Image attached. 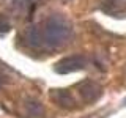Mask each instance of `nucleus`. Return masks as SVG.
Segmentation results:
<instances>
[{
  "mask_svg": "<svg viewBox=\"0 0 126 118\" xmlns=\"http://www.w3.org/2000/svg\"><path fill=\"white\" fill-rule=\"evenodd\" d=\"M50 98L57 105L63 109H74L76 107V99L73 98L68 90H52L50 91Z\"/></svg>",
  "mask_w": 126,
  "mask_h": 118,
  "instance_id": "39448f33",
  "label": "nucleus"
},
{
  "mask_svg": "<svg viewBox=\"0 0 126 118\" xmlns=\"http://www.w3.org/2000/svg\"><path fill=\"white\" fill-rule=\"evenodd\" d=\"M33 2H35V0H13V5L17 6V8H21V10H25V8L35 5Z\"/></svg>",
  "mask_w": 126,
  "mask_h": 118,
  "instance_id": "6e6552de",
  "label": "nucleus"
},
{
  "mask_svg": "<svg viewBox=\"0 0 126 118\" xmlns=\"http://www.w3.org/2000/svg\"><path fill=\"white\" fill-rule=\"evenodd\" d=\"M76 88H77L79 94L82 96V99H84L85 102H94V101H98L102 96L101 85H98L96 82H92V80L80 82V84L76 85Z\"/></svg>",
  "mask_w": 126,
  "mask_h": 118,
  "instance_id": "7ed1b4c3",
  "label": "nucleus"
},
{
  "mask_svg": "<svg viewBox=\"0 0 126 118\" xmlns=\"http://www.w3.org/2000/svg\"><path fill=\"white\" fill-rule=\"evenodd\" d=\"M87 65H88V58L85 55H69V57L62 58L55 65V71L58 74H68V73H74V71L85 69Z\"/></svg>",
  "mask_w": 126,
  "mask_h": 118,
  "instance_id": "f03ea898",
  "label": "nucleus"
},
{
  "mask_svg": "<svg viewBox=\"0 0 126 118\" xmlns=\"http://www.w3.org/2000/svg\"><path fill=\"white\" fill-rule=\"evenodd\" d=\"M123 105H126V99H125V101H123Z\"/></svg>",
  "mask_w": 126,
  "mask_h": 118,
  "instance_id": "9d476101",
  "label": "nucleus"
},
{
  "mask_svg": "<svg viewBox=\"0 0 126 118\" xmlns=\"http://www.w3.org/2000/svg\"><path fill=\"white\" fill-rule=\"evenodd\" d=\"M27 118H44V107L36 99H27L24 104Z\"/></svg>",
  "mask_w": 126,
  "mask_h": 118,
  "instance_id": "423d86ee",
  "label": "nucleus"
},
{
  "mask_svg": "<svg viewBox=\"0 0 126 118\" xmlns=\"http://www.w3.org/2000/svg\"><path fill=\"white\" fill-rule=\"evenodd\" d=\"M5 82H6V77H5V74L0 71V88H2L3 85H5Z\"/></svg>",
  "mask_w": 126,
  "mask_h": 118,
  "instance_id": "1a4fd4ad",
  "label": "nucleus"
},
{
  "mask_svg": "<svg viewBox=\"0 0 126 118\" xmlns=\"http://www.w3.org/2000/svg\"><path fill=\"white\" fill-rule=\"evenodd\" d=\"M10 30H11V24H10V21H8V19H6L3 14H0V35L8 33Z\"/></svg>",
  "mask_w": 126,
  "mask_h": 118,
  "instance_id": "0eeeda50",
  "label": "nucleus"
},
{
  "mask_svg": "<svg viewBox=\"0 0 126 118\" xmlns=\"http://www.w3.org/2000/svg\"><path fill=\"white\" fill-rule=\"evenodd\" d=\"M99 8L110 16L121 17L126 13V0H101Z\"/></svg>",
  "mask_w": 126,
  "mask_h": 118,
  "instance_id": "20e7f679",
  "label": "nucleus"
},
{
  "mask_svg": "<svg viewBox=\"0 0 126 118\" xmlns=\"http://www.w3.org/2000/svg\"><path fill=\"white\" fill-rule=\"evenodd\" d=\"M39 27V36H41L43 49H57L63 46L71 38L73 29L69 22L62 16H50Z\"/></svg>",
  "mask_w": 126,
  "mask_h": 118,
  "instance_id": "f257e3e1",
  "label": "nucleus"
}]
</instances>
